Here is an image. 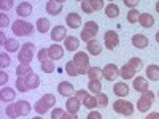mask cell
I'll list each match as a JSON object with an SVG mask.
<instances>
[{"mask_svg":"<svg viewBox=\"0 0 159 119\" xmlns=\"http://www.w3.org/2000/svg\"><path fill=\"white\" fill-rule=\"evenodd\" d=\"M15 97H16L15 89H11V87H2L0 89V99H2V102H13Z\"/></svg>","mask_w":159,"mask_h":119,"instance_id":"ffe728a7","label":"cell"},{"mask_svg":"<svg viewBox=\"0 0 159 119\" xmlns=\"http://www.w3.org/2000/svg\"><path fill=\"white\" fill-rule=\"evenodd\" d=\"M156 42H157V43H159V32H157V33H156Z\"/></svg>","mask_w":159,"mask_h":119,"instance_id":"91938a15","label":"cell"},{"mask_svg":"<svg viewBox=\"0 0 159 119\" xmlns=\"http://www.w3.org/2000/svg\"><path fill=\"white\" fill-rule=\"evenodd\" d=\"M51 38L54 40V42H62V40L67 38V30H65L64 25H56V27L51 30Z\"/></svg>","mask_w":159,"mask_h":119,"instance_id":"8fae6325","label":"cell"},{"mask_svg":"<svg viewBox=\"0 0 159 119\" xmlns=\"http://www.w3.org/2000/svg\"><path fill=\"white\" fill-rule=\"evenodd\" d=\"M16 13H18L19 18H27L30 13H32V3H30V2H22V3H19L18 8H16Z\"/></svg>","mask_w":159,"mask_h":119,"instance_id":"5bb4252c","label":"cell"},{"mask_svg":"<svg viewBox=\"0 0 159 119\" xmlns=\"http://www.w3.org/2000/svg\"><path fill=\"white\" fill-rule=\"evenodd\" d=\"M0 40H2V45H5V43H7V40H5V35H3V33L0 35Z\"/></svg>","mask_w":159,"mask_h":119,"instance_id":"6f0895ef","label":"cell"},{"mask_svg":"<svg viewBox=\"0 0 159 119\" xmlns=\"http://www.w3.org/2000/svg\"><path fill=\"white\" fill-rule=\"evenodd\" d=\"M105 15H107V18H118L119 16V8L116 3H108L107 7H105Z\"/></svg>","mask_w":159,"mask_h":119,"instance_id":"f1b7e54d","label":"cell"},{"mask_svg":"<svg viewBox=\"0 0 159 119\" xmlns=\"http://www.w3.org/2000/svg\"><path fill=\"white\" fill-rule=\"evenodd\" d=\"M88 52L92 56H99L102 52V45L97 42V40H92V42L88 43Z\"/></svg>","mask_w":159,"mask_h":119,"instance_id":"484cf974","label":"cell"},{"mask_svg":"<svg viewBox=\"0 0 159 119\" xmlns=\"http://www.w3.org/2000/svg\"><path fill=\"white\" fill-rule=\"evenodd\" d=\"M7 25H8V16L0 15V27H7Z\"/></svg>","mask_w":159,"mask_h":119,"instance_id":"f907efd6","label":"cell"},{"mask_svg":"<svg viewBox=\"0 0 159 119\" xmlns=\"http://www.w3.org/2000/svg\"><path fill=\"white\" fill-rule=\"evenodd\" d=\"M135 73H137V72H135L134 68H132L130 65H127V64H126V65H123L121 70H119V76H121L123 79H132Z\"/></svg>","mask_w":159,"mask_h":119,"instance_id":"cb8c5ba5","label":"cell"},{"mask_svg":"<svg viewBox=\"0 0 159 119\" xmlns=\"http://www.w3.org/2000/svg\"><path fill=\"white\" fill-rule=\"evenodd\" d=\"M48 52H49V59L51 60H59L64 56V48L59 46V45H51Z\"/></svg>","mask_w":159,"mask_h":119,"instance_id":"2e32d148","label":"cell"},{"mask_svg":"<svg viewBox=\"0 0 159 119\" xmlns=\"http://www.w3.org/2000/svg\"><path fill=\"white\" fill-rule=\"evenodd\" d=\"M3 48L7 49V52H16L18 49H21L16 38H7V43L3 45Z\"/></svg>","mask_w":159,"mask_h":119,"instance_id":"83f0119b","label":"cell"},{"mask_svg":"<svg viewBox=\"0 0 159 119\" xmlns=\"http://www.w3.org/2000/svg\"><path fill=\"white\" fill-rule=\"evenodd\" d=\"M65 72H67L70 76H78V70H76V67H75L73 60H70V62L65 64Z\"/></svg>","mask_w":159,"mask_h":119,"instance_id":"ab89813d","label":"cell"},{"mask_svg":"<svg viewBox=\"0 0 159 119\" xmlns=\"http://www.w3.org/2000/svg\"><path fill=\"white\" fill-rule=\"evenodd\" d=\"M13 33H15L16 37H29L34 33V25L27 21L24 19H18L13 22Z\"/></svg>","mask_w":159,"mask_h":119,"instance_id":"6da1fadb","label":"cell"},{"mask_svg":"<svg viewBox=\"0 0 159 119\" xmlns=\"http://www.w3.org/2000/svg\"><path fill=\"white\" fill-rule=\"evenodd\" d=\"M54 60H51V59H48V60H45V62H42V70L45 72V73H52L54 72Z\"/></svg>","mask_w":159,"mask_h":119,"instance_id":"8d00e7d4","label":"cell"},{"mask_svg":"<svg viewBox=\"0 0 159 119\" xmlns=\"http://www.w3.org/2000/svg\"><path fill=\"white\" fill-rule=\"evenodd\" d=\"M64 42H65L64 46H65V49H67V51H76L78 46H80V40L76 37H67Z\"/></svg>","mask_w":159,"mask_h":119,"instance_id":"603a6c76","label":"cell"},{"mask_svg":"<svg viewBox=\"0 0 159 119\" xmlns=\"http://www.w3.org/2000/svg\"><path fill=\"white\" fill-rule=\"evenodd\" d=\"M113 110L123 116H130L134 113V103H130L127 100H116L113 103Z\"/></svg>","mask_w":159,"mask_h":119,"instance_id":"8992f818","label":"cell"},{"mask_svg":"<svg viewBox=\"0 0 159 119\" xmlns=\"http://www.w3.org/2000/svg\"><path fill=\"white\" fill-rule=\"evenodd\" d=\"M62 119H78V116L76 114H70V113H65Z\"/></svg>","mask_w":159,"mask_h":119,"instance_id":"11a10c76","label":"cell"},{"mask_svg":"<svg viewBox=\"0 0 159 119\" xmlns=\"http://www.w3.org/2000/svg\"><path fill=\"white\" fill-rule=\"evenodd\" d=\"M37 30L42 32V33H46L49 30V21L46 18H40L37 21Z\"/></svg>","mask_w":159,"mask_h":119,"instance_id":"1f68e13d","label":"cell"},{"mask_svg":"<svg viewBox=\"0 0 159 119\" xmlns=\"http://www.w3.org/2000/svg\"><path fill=\"white\" fill-rule=\"evenodd\" d=\"M16 108H18L19 116H27L30 113L32 107H30V103L27 100H19V102H16Z\"/></svg>","mask_w":159,"mask_h":119,"instance_id":"44dd1931","label":"cell"},{"mask_svg":"<svg viewBox=\"0 0 159 119\" xmlns=\"http://www.w3.org/2000/svg\"><path fill=\"white\" fill-rule=\"evenodd\" d=\"M88 119H102V114L99 111H91L88 114Z\"/></svg>","mask_w":159,"mask_h":119,"instance_id":"f5cc1de1","label":"cell"},{"mask_svg":"<svg viewBox=\"0 0 159 119\" xmlns=\"http://www.w3.org/2000/svg\"><path fill=\"white\" fill-rule=\"evenodd\" d=\"M30 73H34L30 64H19V65H18V68H16L18 78H25V76H29Z\"/></svg>","mask_w":159,"mask_h":119,"instance_id":"7402d4cb","label":"cell"},{"mask_svg":"<svg viewBox=\"0 0 159 119\" xmlns=\"http://www.w3.org/2000/svg\"><path fill=\"white\" fill-rule=\"evenodd\" d=\"M97 32H99V25L94 21H86L84 27L81 30V40L84 43H89V42H92V40H96Z\"/></svg>","mask_w":159,"mask_h":119,"instance_id":"5b68a950","label":"cell"},{"mask_svg":"<svg viewBox=\"0 0 159 119\" xmlns=\"http://www.w3.org/2000/svg\"><path fill=\"white\" fill-rule=\"evenodd\" d=\"M102 73H103L105 79H108V81H115V79L119 76V68L116 67L115 64H107L102 68Z\"/></svg>","mask_w":159,"mask_h":119,"instance_id":"ba28073f","label":"cell"},{"mask_svg":"<svg viewBox=\"0 0 159 119\" xmlns=\"http://www.w3.org/2000/svg\"><path fill=\"white\" fill-rule=\"evenodd\" d=\"M64 110L62 108H54L52 110V113H51V119H62L64 117Z\"/></svg>","mask_w":159,"mask_h":119,"instance_id":"bcb514c9","label":"cell"},{"mask_svg":"<svg viewBox=\"0 0 159 119\" xmlns=\"http://www.w3.org/2000/svg\"><path fill=\"white\" fill-rule=\"evenodd\" d=\"M34 110H35V113H38V114H45V113L49 110V107H48V105H46L42 99H40V100H37V102H35Z\"/></svg>","mask_w":159,"mask_h":119,"instance_id":"d6a6232c","label":"cell"},{"mask_svg":"<svg viewBox=\"0 0 159 119\" xmlns=\"http://www.w3.org/2000/svg\"><path fill=\"white\" fill-rule=\"evenodd\" d=\"M88 76H89V81H100V78L103 76L102 68L99 67H91L88 70Z\"/></svg>","mask_w":159,"mask_h":119,"instance_id":"4316f807","label":"cell"},{"mask_svg":"<svg viewBox=\"0 0 159 119\" xmlns=\"http://www.w3.org/2000/svg\"><path fill=\"white\" fill-rule=\"evenodd\" d=\"M32 119H43V117H40V116H37V117H32Z\"/></svg>","mask_w":159,"mask_h":119,"instance_id":"94428289","label":"cell"},{"mask_svg":"<svg viewBox=\"0 0 159 119\" xmlns=\"http://www.w3.org/2000/svg\"><path fill=\"white\" fill-rule=\"evenodd\" d=\"M35 56V45L34 43H24L18 52L19 64H30Z\"/></svg>","mask_w":159,"mask_h":119,"instance_id":"3957f363","label":"cell"},{"mask_svg":"<svg viewBox=\"0 0 159 119\" xmlns=\"http://www.w3.org/2000/svg\"><path fill=\"white\" fill-rule=\"evenodd\" d=\"M134 90H137V92L148 90V81H147V78H143V76L134 78Z\"/></svg>","mask_w":159,"mask_h":119,"instance_id":"e0dca14e","label":"cell"},{"mask_svg":"<svg viewBox=\"0 0 159 119\" xmlns=\"http://www.w3.org/2000/svg\"><path fill=\"white\" fill-rule=\"evenodd\" d=\"M157 95H159V94H157Z\"/></svg>","mask_w":159,"mask_h":119,"instance_id":"6125c7cd","label":"cell"},{"mask_svg":"<svg viewBox=\"0 0 159 119\" xmlns=\"http://www.w3.org/2000/svg\"><path fill=\"white\" fill-rule=\"evenodd\" d=\"M42 100L48 105V107L51 108V107H54V105H56V97L54 95H52V94H45L43 97H42Z\"/></svg>","mask_w":159,"mask_h":119,"instance_id":"7bdbcfd3","label":"cell"},{"mask_svg":"<svg viewBox=\"0 0 159 119\" xmlns=\"http://www.w3.org/2000/svg\"><path fill=\"white\" fill-rule=\"evenodd\" d=\"M16 89L19 92H29L30 90V86H29L27 78H18L16 79Z\"/></svg>","mask_w":159,"mask_h":119,"instance_id":"f546056e","label":"cell"},{"mask_svg":"<svg viewBox=\"0 0 159 119\" xmlns=\"http://www.w3.org/2000/svg\"><path fill=\"white\" fill-rule=\"evenodd\" d=\"M73 64H75V67L78 70V75H84L91 68L89 67V56L86 54V52H83V51H78L76 54L73 56Z\"/></svg>","mask_w":159,"mask_h":119,"instance_id":"7a4b0ae2","label":"cell"},{"mask_svg":"<svg viewBox=\"0 0 159 119\" xmlns=\"http://www.w3.org/2000/svg\"><path fill=\"white\" fill-rule=\"evenodd\" d=\"M139 18H140V13H139L137 10H130V11L127 13V21H129L130 24L139 22Z\"/></svg>","mask_w":159,"mask_h":119,"instance_id":"f35d334b","label":"cell"},{"mask_svg":"<svg viewBox=\"0 0 159 119\" xmlns=\"http://www.w3.org/2000/svg\"><path fill=\"white\" fill-rule=\"evenodd\" d=\"M80 107H81V102H80L75 95L73 97H69L67 102H65V108H67V113H70V114H76L78 110H80Z\"/></svg>","mask_w":159,"mask_h":119,"instance_id":"30bf717a","label":"cell"},{"mask_svg":"<svg viewBox=\"0 0 159 119\" xmlns=\"http://www.w3.org/2000/svg\"><path fill=\"white\" fill-rule=\"evenodd\" d=\"M25 78H27V81H29L30 89H37L40 86V76L37 73H30L29 76H25Z\"/></svg>","mask_w":159,"mask_h":119,"instance_id":"e575fe53","label":"cell"},{"mask_svg":"<svg viewBox=\"0 0 159 119\" xmlns=\"http://www.w3.org/2000/svg\"><path fill=\"white\" fill-rule=\"evenodd\" d=\"M139 22H140L142 27L148 29V27H153L154 25V18L150 15V13H142L140 18H139Z\"/></svg>","mask_w":159,"mask_h":119,"instance_id":"d6986e66","label":"cell"},{"mask_svg":"<svg viewBox=\"0 0 159 119\" xmlns=\"http://www.w3.org/2000/svg\"><path fill=\"white\" fill-rule=\"evenodd\" d=\"M75 97H76L80 102H81V100H84V99L88 97V92H86V90H83V89H80V90H76V92H75Z\"/></svg>","mask_w":159,"mask_h":119,"instance_id":"7dc6e473","label":"cell"},{"mask_svg":"<svg viewBox=\"0 0 159 119\" xmlns=\"http://www.w3.org/2000/svg\"><path fill=\"white\" fill-rule=\"evenodd\" d=\"M46 11H48V15L56 16V15H59V13L62 11V3L56 2V0H49V2L46 3Z\"/></svg>","mask_w":159,"mask_h":119,"instance_id":"9a60e30c","label":"cell"},{"mask_svg":"<svg viewBox=\"0 0 159 119\" xmlns=\"http://www.w3.org/2000/svg\"><path fill=\"white\" fill-rule=\"evenodd\" d=\"M156 11L159 13V2H156Z\"/></svg>","mask_w":159,"mask_h":119,"instance_id":"680465c9","label":"cell"},{"mask_svg":"<svg viewBox=\"0 0 159 119\" xmlns=\"http://www.w3.org/2000/svg\"><path fill=\"white\" fill-rule=\"evenodd\" d=\"M147 78L150 81H159V67L157 65H148L147 67Z\"/></svg>","mask_w":159,"mask_h":119,"instance_id":"d4e9b609","label":"cell"},{"mask_svg":"<svg viewBox=\"0 0 159 119\" xmlns=\"http://www.w3.org/2000/svg\"><path fill=\"white\" fill-rule=\"evenodd\" d=\"M5 113H7V116H8L10 119H16V117H19V113H18V108H16V103L8 105V107L5 108Z\"/></svg>","mask_w":159,"mask_h":119,"instance_id":"836d02e7","label":"cell"},{"mask_svg":"<svg viewBox=\"0 0 159 119\" xmlns=\"http://www.w3.org/2000/svg\"><path fill=\"white\" fill-rule=\"evenodd\" d=\"M124 5H127L130 10H135V7L139 5V2H137V0H134V2H132V0H124Z\"/></svg>","mask_w":159,"mask_h":119,"instance_id":"816d5d0a","label":"cell"},{"mask_svg":"<svg viewBox=\"0 0 159 119\" xmlns=\"http://www.w3.org/2000/svg\"><path fill=\"white\" fill-rule=\"evenodd\" d=\"M88 87H89V90L92 92V94H96V95L102 92V84H100V81H89Z\"/></svg>","mask_w":159,"mask_h":119,"instance_id":"74e56055","label":"cell"},{"mask_svg":"<svg viewBox=\"0 0 159 119\" xmlns=\"http://www.w3.org/2000/svg\"><path fill=\"white\" fill-rule=\"evenodd\" d=\"M5 83H8V75L5 72H2V73H0V84L5 87Z\"/></svg>","mask_w":159,"mask_h":119,"instance_id":"db71d44e","label":"cell"},{"mask_svg":"<svg viewBox=\"0 0 159 119\" xmlns=\"http://www.w3.org/2000/svg\"><path fill=\"white\" fill-rule=\"evenodd\" d=\"M11 7H13V2H11V0H8V2H7V0H2V2H0V8H2L3 11H5V10L8 11Z\"/></svg>","mask_w":159,"mask_h":119,"instance_id":"c3c4849f","label":"cell"},{"mask_svg":"<svg viewBox=\"0 0 159 119\" xmlns=\"http://www.w3.org/2000/svg\"><path fill=\"white\" fill-rule=\"evenodd\" d=\"M132 43H134V46L139 48V49H145V48L148 46L150 40L145 37V35H142V33H135L134 37H132Z\"/></svg>","mask_w":159,"mask_h":119,"instance_id":"4fadbf2b","label":"cell"},{"mask_svg":"<svg viewBox=\"0 0 159 119\" xmlns=\"http://www.w3.org/2000/svg\"><path fill=\"white\" fill-rule=\"evenodd\" d=\"M65 22L70 29H78L81 25V18H80L78 13H69L67 18H65Z\"/></svg>","mask_w":159,"mask_h":119,"instance_id":"7c38bea8","label":"cell"},{"mask_svg":"<svg viewBox=\"0 0 159 119\" xmlns=\"http://www.w3.org/2000/svg\"><path fill=\"white\" fill-rule=\"evenodd\" d=\"M10 64H11L10 56H7V52H2V54H0V68H7Z\"/></svg>","mask_w":159,"mask_h":119,"instance_id":"60d3db41","label":"cell"},{"mask_svg":"<svg viewBox=\"0 0 159 119\" xmlns=\"http://www.w3.org/2000/svg\"><path fill=\"white\" fill-rule=\"evenodd\" d=\"M127 65H130V67L134 68L135 72H139V70L143 68V62H142V59H139V57H132V59H129Z\"/></svg>","mask_w":159,"mask_h":119,"instance_id":"d590c367","label":"cell"},{"mask_svg":"<svg viewBox=\"0 0 159 119\" xmlns=\"http://www.w3.org/2000/svg\"><path fill=\"white\" fill-rule=\"evenodd\" d=\"M80 7H81V10H83L84 13H88V15L94 11V10H92V5H91V0H83V2L80 3Z\"/></svg>","mask_w":159,"mask_h":119,"instance_id":"ee69618b","label":"cell"},{"mask_svg":"<svg viewBox=\"0 0 159 119\" xmlns=\"http://www.w3.org/2000/svg\"><path fill=\"white\" fill-rule=\"evenodd\" d=\"M113 92H115V95H118V97H126V95H129V86L126 84V83H116L115 86H113Z\"/></svg>","mask_w":159,"mask_h":119,"instance_id":"ac0fdd59","label":"cell"},{"mask_svg":"<svg viewBox=\"0 0 159 119\" xmlns=\"http://www.w3.org/2000/svg\"><path fill=\"white\" fill-rule=\"evenodd\" d=\"M147 119H159V113H150L147 116Z\"/></svg>","mask_w":159,"mask_h":119,"instance_id":"9f6ffc18","label":"cell"},{"mask_svg":"<svg viewBox=\"0 0 159 119\" xmlns=\"http://www.w3.org/2000/svg\"><path fill=\"white\" fill-rule=\"evenodd\" d=\"M96 97H97L99 107H107V105H108V97L105 95V94H102V92H100V94H97Z\"/></svg>","mask_w":159,"mask_h":119,"instance_id":"f6af8a7d","label":"cell"},{"mask_svg":"<svg viewBox=\"0 0 159 119\" xmlns=\"http://www.w3.org/2000/svg\"><path fill=\"white\" fill-rule=\"evenodd\" d=\"M103 38H105V46H107V49H115L119 45V35L115 30H107Z\"/></svg>","mask_w":159,"mask_h":119,"instance_id":"52a82bcc","label":"cell"},{"mask_svg":"<svg viewBox=\"0 0 159 119\" xmlns=\"http://www.w3.org/2000/svg\"><path fill=\"white\" fill-rule=\"evenodd\" d=\"M91 5H92V10H100L102 7H103V2L102 0H91Z\"/></svg>","mask_w":159,"mask_h":119,"instance_id":"681fc988","label":"cell"},{"mask_svg":"<svg viewBox=\"0 0 159 119\" xmlns=\"http://www.w3.org/2000/svg\"><path fill=\"white\" fill-rule=\"evenodd\" d=\"M153 100H154V92H151L150 89L142 92V97L137 100V110L140 113H147L153 107Z\"/></svg>","mask_w":159,"mask_h":119,"instance_id":"277c9868","label":"cell"},{"mask_svg":"<svg viewBox=\"0 0 159 119\" xmlns=\"http://www.w3.org/2000/svg\"><path fill=\"white\" fill-rule=\"evenodd\" d=\"M37 59L40 60V62H45V60H48L49 59V52H48V49L46 48H42L38 52H37Z\"/></svg>","mask_w":159,"mask_h":119,"instance_id":"b9f144b4","label":"cell"},{"mask_svg":"<svg viewBox=\"0 0 159 119\" xmlns=\"http://www.w3.org/2000/svg\"><path fill=\"white\" fill-rule=\"evenodd\" d=\"M83 107H86V108H89V110L99 107V103H97V97H96V95H89V94H88V97L83 100Z\"/></svg>","mask_w":159,"mask_h":119,"instance_id":"4dcf8cb0","label":"cell"},{"mask_svg":"<svg viewBox=\"0 0 159 119\" xmlns=\"http://www.w3.org/2000/svg\"><path fill=\"white\" fill-rule=\"evenodd\" d=\"M57 92L61 95H64V97H73L75 89H73V86L69 81H61L59 86H57Z\"/></svg>","mask_w":159,"mask_h":119,"instance_id":"9c48e42d","label":"cell"}]
</instances>
